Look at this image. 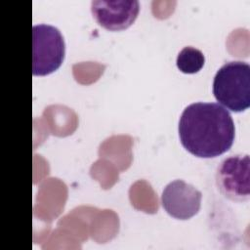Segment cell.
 Masks as SVG:
<instances>
[{
	"instance_id": "obj_6",
	"label": "cell",
	"mask_w": 250,
	"mask_h": 250,
	"mask_svg": "<svg viewBox=\"0 0 250 250\" xmlns=\"http://www.w3.org/2000/svg\"><path fill=\"white\" fill-rule=\"evenodd\" d=\"M91 11L103 27L108 30H122L137 19L140 3L137 0H93Z\"/></svg>"
},
{
	"instance_id": "obj_7",
	"label": "cell",
	"mask_w": 250,
	"mask_h": 250,
	"mask_svg": "<svg viewBox=\"0 0 250 250\" xmlns=\"http://www.w3.org/2000/svg\"><path fill=\"white\" fill-rule=\"evenodd\" d=\"M205 62L203 53L192 47H184L177 56V66L184 73H195L200 70Z\"/></svg>"
},
{
	"instance_id": "obj_3",
	"label": "cell",
	"mask_w": 250,
	"mask_h": 250,
	"mask_svg": "<svg viewBox=\"0 0 250 250\" xmlns=\"http://www.w3.org/2000/svg\"><path fill=\"white\" fill-rule=\"evenodd\" d=\"M65 43L59 28L47 23L32 27V73L43 76L57 70L63 62Z\"/></svg>"
},
{
	"instance_id": "obj_5",
	"label": "cell",
	"mask_w": 250,
	"mask_h": 250,
	"mask_svg": "<svg viewBox=\"0 0 250 250\" xmlns=\"http://www.w3.org/2000/svg\"><path fill=\"white\" fill-rule=\"evenodd\" d=\"M202 193L183 180L170 182L163 189L161 203L165 211L179 220H188L198 213Z\"/></svg>"
},
{
	"instance_id": "obj_1",
	"label": "cell",
	"mask_w": 250,
	"mask_h": 250,
	"mask_svg": "<svg viewBox=\"0 0 250 250\" xmlns=\"http://www.w3.org/2000/svg\"><path fill=\"white\" fill-rule=\"evenodd\" d=\"M179 136L183 146L191 154L216 157L233 144L235 128L228 109L217 103H193L182 112Z\"/></svg>"
},
{
	"instance_id": "obj_2",
	"label": "cell",
	"mask_w": 250,
	"mask_h": 250,
	"mask_svg": "<svg viewBox=\"0 0 250 250\" xmlns=\"http://www.w3.org/2000/svg\"><path fill=\"white\" fill-rule=\"evenodd\" d=\"M213 94L227 108L240 112L250 105V65L231 61L222 65L213 80Z\"/></svg>"
},
{
	"instance_id": "obj_4",
	"label": "cell",
	"mask_w": 250,
	"mask_h": 250,
	"mask_svg": "<svg viewBox=\"0 0 250 250\" xmlns=\"http://www.w3.org/2000/svg\"><path fill=\"white\" fill-rule=\"evenodd\" d=\"M216 183L221 193L233 201L250 196V160L248 154L230 155L217 167Z\"/></svg>"
}]
</instances>
